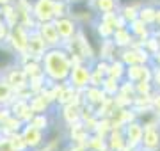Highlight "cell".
Listing matches in <instances>:
<instances>
[{"label": "cell", "instance_id": "1", "mask_svg": "<svg viewBox=\"0 0 160 151\" xmlns=\"http://www.w3.org/2000/svg\"><path fill=\"white\" fill-rule=\"evenodd\" d=\"M41 66L48 82H53V84L66 82L71 70V57L62 46L46 48V52L41 57Z\"/></svg>", "mask_w": 160, "mask_h": 151}, {"label": "cell", "instance_id": "2", "mask_svg": "<svg viewBox=\"0 0 160 151\" xmlns=\"http://www.w3.org/2000/svg\"><path fill=\"white\" fill-rule=\"evenodd\" d=\"M2 82L7 84L14 93H18V91H22V89H25V87H29V76L25 75L23 68L18 62L11 64L9 68H6V70L2 71Z\"/></svg>", "mask_w": 160, "mask_h": 151}, {"label": "cell", "instance_id": "3", "mask_svg": "<svg viewBox=\"0 0 160 151\" xmlns=\"http://www.w3.org/2000/svg\"><path fill=\"white\" fill-rule=\"evenodd\" d=\"M89 78H91V62H77L71 66L66 82L77 91H84L89 85Z\"/></svg>", "mask_w": 160, "mask_h": 151}, {"label": "cell", "instance_id": "4", "mask_svg": "<svg viewBox=\"0 0 160 151\" xmlns=\"http://www.w3.org/2000/svg\"><path fill=\"white\" fill-rule=\"evenodd\" d=\"M6 45L11 48L16 55L27 53V46H29V29H25L23 25H14L9 29Z\"/></svg>", "mask_w": 160, "mask_h": 151}, {"label": "cell", "instance_id": "5", "mask_svg": "<svg viewBox=\"0 0 160 151\" xmlns=\"http://www.w3.org/2000/svg\"><path fill=\"white\" fill-rule=\"evenodd\" d=\"M118 59L125 66H130V64H151V55L139 45H132L128 48L118 50Z\"/></svg>", "mask_w": 160, "mask_h": 151}, {"label": "cell", "instance_id": "6", "mask_svg": "<svg viewBox=\"0 0 160 151\" xmlns=\"http://www.w3.org/2000/svg\"><path fill=\"white\" fill-rule=\"evenodd\" d=\"M139 151H160V121L144 124Z\"/></svg>", "mask_w": 160, "mask_h": 151}, {"label": "cell", "instance_id": "7", "mask_svg": "<svg viewBox=\"0 0 160 151\" xmlns=\"http://www.w3.org/2000/svg\"><path fill=\"white\" fill-rule=\"evenodd\" d=\"M142 132H144V124L139 119H133V121L126 123L125 126H123V135H125V140H126L125 151H139Z\"/></svg>", "mask_w": 160, "mask_h": 151}, {"label": "cell", "instance_id": "8", "mask_svg": "<svg viewBox=\"0 0 160 151\" xmlns=\"http://www.w3.org/2000/svg\"><path fill=\"white\" fill-rule=\"evenodd\" d=\"M69 14L75 18V22H77L80 27H84V25H92L98 20V14L94 12V9L89 6L87 0L78 2V4H71V12H69Z\"/></svg>", "mask_w": 160, "mask_h": 151}, {"label": "cell", "instance_id": "9", "mask_svg": "<svg viewBox=\"0 0 160 151\" xmlns=\"http://www.w3.org/2000/svg\"><path fill=\"white\" fill-rule=\"evenodd\" d=\"M52 23H53V27H55V30H57L59 37H61L62 41L71 39L80 29V25L75 22V18L71 16V14H68V16H61V18H53Z\"/></svg>", "mask_w": 160, "mask_h": 151}, {"label": "cell", "instance_id": "10", "mask_svg": "<svg viewBox=\"0 0 160 151\" xmlns=\"http://www.w3.org/2000/svg\"><path fill=\"white\" fill-rule=\"evenodd\" d=\"M20 134H22L23 140H25V144H27V148L30 149H36V148H39V146L45 144L46 140V132H43V130H39V128L32 126V124H29V123H25L22 126V130H20Z\"/></svg>", "mask_w": 160, "mask_h": 151}, {"label": "cell", "instance_id": "11", "mask_svg": "<svg viewBox=\"0 0 160 151\" xmlns=\"http://www.w3.org/2000/svg\"><path fill=\"white\" fill-rule=\"evenodd\" d=\"M30 14L36 22H52L53 20V0H32Z\"/></svg>", "mask_w": 160, "mask_h": 151}, {"label": "cell", "instance_id": "12", "mask_svg": "<svg viewBox=\"0 0 160 151\" xmlns=\"http://www.w3.org/2000/svg\"><path fill=\"white\" fill-rule=\"evenodd\" d=\"M36 30H38V34L41 36V39L45 41V45L48 48L62 46V39L59 37L57 30H55L52 22H39V23L36 25Z\"/></svg>", "mask_w": 160, "mask_h": 151}, {"label": "cell", "instance_id": "13", "mask_svg": "<svg viewBox=\"0 0 160 151\" xmlns=\"http://www.w3.org/2000/svg\"><path fill=\"white\" fill-rule=\"evenodd\" d=\"M151 64H130L125 70V78L130 82H139V80H151Z\"/></svg>", "mask_w": 160, "mask_h": 151}, {"label": "cell", "instance_id": "14", "mask_svg": "<svg viewBox=\"0 0 160 151\" xmlns=\"http://www.w3.org/2000/svg\"><path fill=\"white\" fill-rule=\"evenodd\" d=\"M7 107H9V110H11L12 116H16L18 119H22L23 123H29L30 117L34 116V112H32V109H30V105H29V100L14 98Z\"/></svg>", "mask_w": 160, "mask_h": 151}, {"label": "cell", "instance_id": "15", "mask_svg": "<svg viewBox=\"0 0 160 151\" xmlns=\"http://www.w3.org/2000/svg\"><path fill=\"white\" fill-rule=\"evenodd\" d=\"M29 105L34 114H50L55 110V105L46 98L43 93H36L29 98Z\"/></svg>", "mask_w": 160, "mask_h": 151}, {"label": "cell", "instance_id": "16", "mask_svg": "<svg viewBox=\"0 0 160 151\" xmlns=\"http://www.w3.org/2000/svg\"><path fill=\"white\" fill-rule=\"evenodd\" d=\"M46 48H48V46L45 45V41L41 39V36L38 34V30H36V29L29 30V46H27V52H29L30 57L41 61L43 53L46 52Z\"/></svg>", "mask_w": 160, "mask_h": 151}, {"label": "cell", "instance_id": "17", "mask_svg": "<svg viewBox=\"0 0 160 151\" xmlns=\"http://www.w3.org/2000/svg\"><path fill=\"white\" fill-rule=\"evenodd\" d=\"M107 148H110L112 151H125L126 149V140L123 135V126H112L107 137H105Z\"/></svg>", "mask_w": 160, "mask_h": 151}, {"label": "cell", "instance_id": "18", "mask_svg": "<svg viewBox=\"0 0 160 151\" xmlns=\"http://www.w3.org/2000/svg\"><path fill=\"white\" fill-rule=\"evenodd\" d=\"M110 39H112V43L116 45L118 50H121V48H128V46H132V45L135 43V37H133V34L128 30V27L114 29V32H112V36H110Z\"/></svg>", "mask_w": 160, "mask_h": 151}, {"label": "cell", "instance_id": "19", "mask_svg": "<svg viewBox=\"0 0 160 151\" xmlns=\"http://www.w3.org/2000/svg\"><path fill=\"white\" fill-rule=\"evenodd\" d=\"M82 94V103H87L91 107H98L103 100L107 98V94L103 93L102 87H94V85H87L84 91H80Z\"/></svg>", "mask_w": 160, "mask_h": 151}, {"label": "cell", "instance_id": "20", "mask_svg": "<svg viewBox=\"0 0 160 151\" xmlns=\"http://www.w3.org/2000/svg\"><path fill=\"white\" fill-rule=\"evenodd\" d=\"M126 27H128V30H130L132 34H133V37H135V43H133V45H139V46H141V43H142L146 37L151 36V30H153L151 27H148L146 23H142L139 18L133 20V22H130Z\"/></svg>", "mask_w": 160, "mask_h": 151}, {"label": "cell", "instance_id": "21", "mask_svg": "<svg viewBox=\"0 0 160 151\" xmlns=\"http://www.w3.org/2000/svg\"><path fill=\"white\" fill-rule=\"evenodd\" d=\"M155 11H157V6H155V4H151V2H144L142 6L139 7L137 18L142 22V23H146L148 27L153 29V25H155Z\"/></svg>", "mask_w": 160, "mask_h": 151}, {"label": "cell", "instance_id": "22", "mask_svg": "<svg viewBox=\"0 0 160 151\" xmlns=\"http://www.w3.org/2000/svg\"><path fill=\"white\" fill-rule=\"evenodd\" d=\"M89 2V6L94 9L98 16L103 14V12H110V11H118V7H119V2L118 0H87Z\"/></svg>", "mask_w": 160, "mask_h": 151}, {"label": "cell", "instance_id": "23", "mask_svg": "<svg viewBox=\"0 0 160 151\" xmlns=\"http://www.w3.org/2000/svg\"><path fill=\"white\" fill-rule=\"evenodd\" d=\"M0 18L6 22V25L9 29L20 23V18H18V11H16L14 2H12V4H7V6H2V16Z\"/></svg>", "mask_w": 160, "mask_h": 151}, {"label": "cell", "instance_id": "24", "mask_svg": "<svg viewBox=\"0 0 160 151\" xmlns=\"http://www.w3.org/2000/svg\"><path fill=\"white\" fill-rule=\"evenodd\" d=\"M23 124H25V123H23L22 119H18L16 116H12V114H11L6 121L0 124V126H2V135L9 137L11 134H16V132H20V130H22Z\"/></svg>", "mask_w": 160, "mask_h": 151}, {"label": "cell", "instance_id": "25", "mask_svg": "<svg viewBox=\"0 0 160 151\" xmlns=\"http://www.w3.org/2000/svg\"><path fill=\"white\" fill-rule=\"evenodd\" d=\"M14 62H16V53L12 52L6 43H2L0 45V73Z\"/></svg>", "mask_w": 160, "mask_h": 151}, {"label": "cell", "instance_id": "26", "mask_svg": "<svg viewBox=\"0 0 160 151\" xmlns=\"http://www.w3.org/2000/svg\"><path fill=\"white\" fill-rule=\"evenodd\" d=\"M23 68V71H25V75L29 76V78H32V76H38V75H43V66H41V61H38V59L30 57L27 59L23 64H20Z\"/></svg>", "mask_w": 160, "mask_h": 151}, {"label": "cell", "instance_id": "27", "mask_svg": "<svg viewBox=\"0 0 160 151\" xmlns=\"http://www.w3.org/2000/svg\"><path fill=\"white\" fill-rule=\"evenodd\" d=\"M125 70H126V66L121 62L118 57H116V59H112V61H109V66H107V75L114 76V78H118V80H123V78H125Z\"/></svg>", "mask_w": 160, "mask_h": 151}, {"label": "cell", "instance_id": "28", "mask_svg": "<svg viewBox=\"0 0 160 151\" xmlns=\"http://www.w3.org/2000/svg\"><path fill=\"white\" fill-rule=\"evenodd\" d=\"M119 82L121 80H118V78H114V76H105L103 78V84H102V89H103V93L107 94V96H116L118 94V91H119Z\"/></svg>", "mask_w": 160, "mask_h": 151}, {"label": "cell", "instance_id": "29", "mask_svg": "<svg viewBox=\"0 0 160 151\" xmlns=\"http://www.w3.org/2000/svg\"><path fill=\"white\" fill-rule=\"evenodd\" d=\"M71 12V4L68 0H53V18L68 16Z\"/></svg>", "mask_w": 160, "mask_h": 151}, {"label": "cell", "instance_id": "30", "mask_svg": "<svg viewBox=\"0 0 160 151\" xmlns=\"http://www.w3.org/2000/svg\"><path fill=\"white\" fill-rule=\"evenodd\" d=\"M137 11H139V7H133V6H119L118 7V12L126 22V25L130 23V22H133V20H137Z\"/></svg>", "mask_w": 160, "mask_h": 151}, {"label": "cell", "instance_id": "31", "mask_svg": "<svg viewBox=\"0 0 160 151\" xmlns=\"http://www.w3.org/2000/svg\"><path fill=\"white\" fill-rule=\"evenodd\" d=\"M87 148L91 151H102L103 148H107V142H105V137L98 134H89V139H87Z\"/></svg>", "mask_w": 160, "mask_h": 151}, {"label": "cell", "instance_id": "32", "mask_svg": "<svg viewBox=\"0 0 160 151\" xmlns=\"http://www.w3.org/2000/svg\"><path fill=\"white\" fill-rule=\"evenodd\" d=\"M133 87H135V94H142V96H151V93L155 91L151 80H139L133 84Z\"/></svg>", "mask_w": 160, "mask_h": 151}, {"label": "cell", "instance_id": "33", "mask_svg": "<svg viewBox=\"0 0 160 151\" xmlns=\"http://www.w3.org/2000/svg\"><path fill=\"white\" fill-rule=\"evenodd\" d=\"M14 98H16V93H14L7 84L0 82V103L2 105H9Z\"/></svg>", "mask_w": 160, "mask_h": 151}, {"label": "cell", "instance_id": "34", "mask_svg": "<svg viewBox=\"0 0 160 151\" xmlns=\"http://www.w3.org/2000/svg\"><path fill=\"white\" fill-rule=\"evenodd\" d=\"M7 140H9V144H11V148L14 151H29V148H27V144H25V140H23V137H22L20 132L11 134L9 137H7Z\"/></svg>", "mask_w": 160, "mask_h": 151}, {"label": "cell", "instance_id": "35", "mask_svg": "<svg viewBox=\"0 0 160 151\" xmlns=\"http://www.w3.org/2000/svg\"><path fill=\"white\" fill-rule=\"evenodd\" d=\"M105 73H102V71L98 70H92L91 68V78H89V85H94V87H102L103 84V78H105Z\"/></svg>", "mask_w": 160, "mask_h": 151}, {"label": "cell", "instance_id": "36", "mask_svg": "<svg viewBox=\"0 0 160 151\" xmlns=\"http://www.w3.org/2000/svg\"><path fill=\"white\" fill-rule=\"evenodd\" d=\"M151 110L160 117V89H155L151 93Z\"/></svg>", "mask_w": 160, "mask_h": 151}, {"label": "cell", "instance_id": "37", "mask_svg": "<svg viewBox=\"0 0 160 151\" xmlns=\"http://www.w3.org/2000/svg\"><path fill=\"white\" fill-rule=\"evenodd\" d=\"M153 71H151V82H153L155 89H160V68L158 66H151Z\"/></svg>", "mask_w": 160, "mask_h": 151}, {"label": "cell", "instance_id": "38", "mask_svg": "<svg viewBox=\"0 0 160 151\" xmlns=\"http://www.w3.org/2000/svg\"><path fill=\"white\" fill-rule=\"evenodd\" d=\"M7 34H9V27H7L6 22H4V20L0 18V45H2V43H6Z\"/></svg>", "mask_w": 160, "mask_h": 151}, {"label": "cell", "instance_id": "39", "mask_svg": "<svg viewBox=\"0 0 160 151\" xmlns=\"http://www.w3.org/2000/svg\"><path fill=\"white\" fill-rule=\"evenodd\" d=\"M62 151H91L87 146H80V144H69L66 142V146L62 148Z\"/></svg>", "mask_w": 160, "mask_h": 151}, {"label": "cell", "instance_id": "40", "mask_svg": "<svg viewBox=\"0 0 160 151\" xmlns=\"http://www.w3.org/2000/svg\"><path fill=\"white\" fill-rule=\"evenodd\" d=\"M0 151H12L9 140H7L6 135H0Z\"/></svg>", "mask_w": 160, "mask_h": 151}, {"label": "cell", "instance_id": "41", "mask_svg": "<svg viewBox=\"0 0 160 151\" xmlns=\"http://www.w3.org/2000/svg\"><path fill=\"white\" fill-rule=\"evenodd\" d=\"M153 29H160V4L157 6V11H155V25Z\"/></svg>", "mask_w": 160, "mask_h": 151}, {"label": "cell", "instance_id": "42", "mask_svg": "<svg viewBox=\"0 0 160 151\" xmlns=\"http://www.w3.org/2000/svg\"><path fill=\"white\" fill-rule=\"evenodd\" d=\"M151 66H158L160 68V50L151 55Z\"/></svg>", "mask_w": 160, "mask_h": 151}, {"label": "cell", "instance_id": "43", "mask_svg": "<svg viewBox=\"0 0 160 151\" xmlns=\"http://www.w3.org/2000/svg\"><path fill=\"white\" fill-rule=\"evenodd\" d=\"M14 0H0V7L2 6H7V4H12Z\"/></svg>", "mask_w": 160, "mask_h": 151}, {"label": "cell", "instance_id": "44", "mask_svg": "<svg viewBox=\"0 0 160 151\" xmlns=\"http://www.w3.org/2000/svg\"><path fill=\"white\" fill-rule=\"evenodd\" d=\"M69 4H78V2H84V0H68Z\"/></svg>", "mask_w": 160, "mask_h": 151}, {"label": "cell", "instance_id": "45", "mask_svg": "<svg viewBox=\"0 0 160 151\" xmlns=\"http://www.w3.org/2000/svg\"><path fill=\"white\" fill-rule=\"evenodd\" d=\"M102 151H112V149H110V148H103Z\"/></svg>", "mask_w": 160, "mask_h": 151}, {"label": "cell", "instance_id": "46", "mask_svg": "<svg viewBox=\"0 0 160 151\" xmlns=\"http://www.w3.org/2000/svg\"><path fill=\"white\" fill-rule=\"evenodd\" d=\"M2 107H4V105H2V103H0V110H2Z\"/></svg>", "mask_w": 160, "mask_h": 151}, {"label": "cell", "instance_id": "47", "mask_svg": "<svg viewBox=\"0 0 160 151\" xmlns=\"http://www.w3.org/2000/svg\"><path fill=\"white\" fill-rule=\"evenodd\" d=\"M0 16H2V7H0Z\"/></svg>", "mask_w": 160, "mask_h": 151}, {"label": "cell", "instance_id": "48", "mask_svg": "<svg viewBox=\"0 0 160 151\" xmlns=\"http://www.w3.org/2000/svg\"><path fill=\"white\" fill-rule=\"evenodd\" d=\"M0 82H2V73H0Z\"/></svg>", "mask_w": 160, "mask_h": 151}, {"label": "cell", "instance_id": "49", "mask_svg": "<svg viewBox=\"0 0 160 151\" xmlns=\"http://www.w3.org/2000/svg\"><path fill=\"white\" fill-rule=\"evenodd\" d=\"M12 151H14V149H12Z\"/></svg>", "mask_w": 160, "mask_h": 151}]
</instances>
